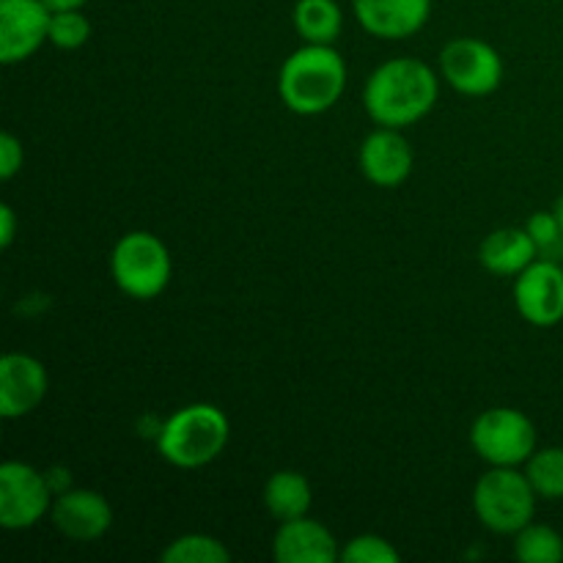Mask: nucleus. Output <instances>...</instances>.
I'll use <instances>...</instances> for the list:
<instances>
[{"instance_id":"nucleus-5","label":"nucleus","mask_w":563,"mask_h":563,"mask_svg":"<svg viewBox=\"0 0 563 563\" xmlns=\"http://www.w3.org/2000/svg\"><path fill=\"white\" fill-rule=\"evenodd\" d=\"M170 253L159 236L148 231L124 234L110 256V273L115 286L132 300H154L170 280Z\"/></svg>"},{"instance_id":"nucleus-24","label":"nucleus","mask_w":563,"mask_h":563,"mask_svg":"<svg viewBox=\"0 0 563 563\" xmlns=\"http://www.w3.org/2000/svg\"><path fill=\"white\" fill-rule=\"evenodd\" d=\"M528 234L537 242V251L542 258H555L563 251V229L555 212H537L528 218Z\"/></svg>"},{"instance_id":"nucleus-17","label":"nucleus","mask_w":563,"mask_h":563,"mask_svg":"<svg viewBox=\"0 0 563 563\" xmlns=\"http://www.w3.org/2000/svg\"><path fill=\"white\" fill-rule=\"evenodd\" d=\"M311 500V484L297 471H278L264 484V506L278 522L306 517Z\"/></svg>"},{"instance_id":"nucleus-28","label":"nucleus","mask_w":563,"mask_h":563,"mask_svg":"<svg viewBox=\"0 0 563 563\" xmlns=\"http://www.w3.org/2000/svg\"><path fill=\"white\" fill-rule=\"evenodd\" d=\"M553 212H555V218H559V223H561V229H563V196L559 198V201H555Z\"/></svg>"},{"instance_id":"nucleus-22","label":"nucleus","mask_w":563,"mask_h":563,"mask_svg":"<svg viewBox=\"0 0 563 563\" xmlns=\"http://www.w3.org/2000/svg\"><path fill=\"white\" fill-rule=\"evenodd\" d=\"M91 36V22L80 9L53 11L49 16V42L58 49H77Z\"/></svg>"},{"instance_id":"nucleus-7","label":"nucleus","mask_w":563,"mask_h":563,"mask_svg":"<svg viewBox=\"0 0 563 563\" xmlns=\"http://www.w3.org/2000/svg\"><path fill=\"white\" fill-rule=\"evenodd\" d=\"M53 489L47 476L25 462H3L0 465V526L5 531L33 528L53 509Z\"/></svg>"},{"instance_id":"nucleus-14","label":"nucleus","mask_w":563,"mask_h":563,"mask_svg":"<svg viewBox=\"0 0 563 563\" xmlns=\"http://www.w3.org/2000/svg\"><path fill=\"white\" fill-rule=\"evenodd\" d=\"M363 31L377 38H410L427 25L432 0H352Z\"/></svg>"},{"instance_id":"nucleus-23","label":"nucleus","mask_w":563,"mask_h":563,"mask_svg":"<svg viewBox=\"0 0 563 563\" xmlns=\"http://www.w3.org/2000/svg\"><path fill=\"white\" fill-rule=\"evenodd\" d=\"M401 555L396 553L394 544L383 537H374V533H361V537L350 539L341 550V559L344 563H399Z\"/></svg>"},{"instance_id":"nucleus-19","label":"nucleus","mask_w":563,"mask_h":563,"mask_svg":"<svg viewBox=\"0 0 563 563\" xmlns=\"http://www.w3.org/2000/svg\"><path fill=\"white\" fill-rule=\"evenodd\" d=\"M515 555L522 563H561L563 537L555 528L528 522L522 531L515 533Z\"/></svg>"},{"instance_id":"nucleus-13","label":"nucleus","mask_w":563,"mask_h":563,"mask_svg":"<svg viewBox=\"0 0 563 563\" xmlns=\"http://www.w3.org/2000/svg\"><path fill=\"white\" fill-rule=\"evenodd\" d=\"M412 163H416V154L407 137L390 126L374 130L361 146L363 176L377 187H399L412 174Z\"/></svg>"},{"instance_id":"nucleus-12","label":"nucleus","mask_w":563,"mask_h":563,"mask_svg":"<svg viewBox=\"0 0 563 563\" xmlns=\"http://www.w3.org/2000/svg\"><path fill=\"white\" fill-rule=\"evenodd\" d=\"M53 526L71 542H97L113 526V509L93 489H64L55 495Z\"/></svg>"},{"instance_id":"nucleus-3","label":"nucleus","mask_w":563,"mask_h":563,"mask_svg":"<svg viewBox=\"0 0 563 563\" xmlns=\"http://www.w3.org/2000/svg\"><path fill=\"white\" fill-rule=\"evenodd\" d=\"M229 418L220 407L198 401L176 410L168 421L163 423L157 438V449L165 462L181 471H196V467L209 465L223 454L229 443Z\"/></svg>"},{"instance_id":"nucleus-4","label":"nucleus","mask_w":563,"mask_h":563,"mask_svg":"<svg viewBox=\"0 0 563 563\" xmlns=\"http://www.w3.org/2000/svg\"><path fill=\"white\" fill-rule=\"evenodd\" d=\"M537 498L526 473L517 467H493L473 489V511L478 522L500 537H515L533 520Z\"/></svg>"},{"instance_id":"nucleus-27","label":"nucleus","mask_w":563,"mask_h":563,"mask_svg":"<svg viewBox=\"0 0 563 563\" xmlns=\"http://www.w3.org/2000/svg\"><path fill=\"white\" fill-rule=\"evenodd\" d=\"M53 11H69V9H82L88 0H44Z\"/></svg>"},{"instance_id":"nucleus-20","label":"nucleus","mask_w":563,"mask_h":563,"mask_svg":"<svg viewBox=\"0 0 563 563\" xmlns=\"http://www.w3.org/2000/svg\"><path fill=\"white\" fill-rule=\"evenodd\" d=\"M526 476L533 493L544 500H563V449L533 451L526 462Z\"/></svg>"},{"instance_id":"nucleus-11","label":"nucleus","mask_w":563,"mask_h":563,"mask_svg":"<svg viewBox=\"0 0 563 563\" xmlns=\"http://www.w3.org/2000/svg\"><path fill=\"white\" fill-rule=\"evenodd\" d=\"M47 396V372L42 361L25 352H9L0 361V416L16 421L36 410Z\"/></svg>"},{"instance_id":"nucleus-18","label":"nucleus","mask_w":563,"mask_h":563,"mask_svg":"<svg viewBox=\"0 0 563 563\" xmlns=\"http://www.w3.org/2000/svg\"><path fill=\"white\" fill-rule=\"evenodd\" d=\"M291 20L306 44H333L344 27V14L335 0H297Z\"/></svg>"},{"instance_id":"nucleus-9","label":"nucleus","mask_w":563,"mask_h":563,"mask_svg":"<svg viewBox=\"0 0 563 563\" xmlns=\"http://www.w3.org/2000/svg\"><path fill=\"white\" fill-rule=\"evenodd\" d=\"M515 306L533 328L563 322V267L555 258H537L517 275Z\"/></svg>"},{"instance_id":"nucleus-26","label":"nucleus","mask_w":563,"mask_h":563,"mask_svg":"<svg viewBox=\"0 0 563 563\" xmlns=\"http://www.w3.org/2000/svg\"><path fill=\"white\" fill-rule=\"evenodd\" d=\"M16 234V214L9 203L0 207V247H11Z\"/></svg>"},{"instance_id":"nucleus-8","label":"nucleus","mask_w":563,"mask_h":563,"mask_svg":"<svg viewBox=\"0 0 563 563\" xmlns=\"http://www.w3.org/2000/svg\"><path fill=\"white\" fill-rule=\"evenodd\" d=\"M445 82L465 97H487L504 80V60L498 49L482 38H454L440 53Z\"/></svg>"},{"instance_id":"nucleus-1","label":"nucleus","mask_w":563,"mask_h":563,"mask_svg":"<svg viewBox=\"0 0 563 563\" xmlns=\"http://www.w3.org/2000/svg\"><path fill=\"white\" fill-rule=\"evenodd\" d=\"M438 91L432 66L418 58H394L372 71L363 88V104L374 124L405 130L434 108Z\"/></svg>"},{"instance_id":"nucleus-25","label":"nucleus","mask_w":563,"mask_h":563,"mask_svg":"<svg viewBox=\"0 0 563 563\" xmlns=\"http://www.w3.org/2000/svg\"><path fill=\"white\" fill-rule=\"evenodd\" d=\"M22 159H25V154H22V143L16 141L11 132H3V135H0V179L3 181L14 179L16 170L22 168Z\"/></svg>"},{"instance_id":"nucleus-21","label":"nucleus","mask_w":563,"mask_h":563,"mask_svg":"<svg viewBox=\"0 0 563 563\" xmlns=\"http://www.w3.org/2000/svg\"><path fill=\"white\" fill-rule=\"evenodd\" d=\"M163 563H229L231 553L220 539L207 533H185L163 550Z\"/></svg>"},{"instance_id":"nucleus-2","label":"nucleus","mask_w":563,"mask_h":563,"mask_svg":"<svg viewBox=\"0 0 563 563\" xmlns=\"http://www.w3.org/2000/svg\"><path fill=\"white\" fill-rule=\"evenodd\" d=\"M346 88V64L333 44H306L284 60L278 75L280 102L297 115L333 108Z\"/></svg>"},{"instance_id":"nucleus-16","label":"nucleus","mask_w":563,"mask_h":563,"mask_svg":"<svg viewBox=\"0 0 563 563\" xmlns=\"http://www.w3.org/2000/svg\"><path fill=\"white\" fill-rule=\"evenodd\" d=\"M537 258V242L531 240L528 229H498L478 247V262L500 278H517Z\"/></svg>"},{"instance_id":"nucleus-6","label":"nucleus","mask_w":563,"mask_h":563,"mask_svg":"<svg viewBox=\"0 0 563 563\" xmlns=\"http://www.w3.org/2000/svg\"><path fill=\"white\" fill-rule=\"evenodd\" d=\"M471 445L487 465L517 467L537 451V429L526 412L493 407L473 421Z\"/></svg>"},{"instance_id":"nucleus-15","label":"nucleus","mask_w":563,"mask_h":563,"mask_svg":"<svg viewBox=\"0 0 563 563\" xmlns=\"http://www.w3.org/2000/svg\"><path fill=\"white\" fill-rule=\"evenodd\" d=\"M273 555L278 563H333L341 559V550L322 522L297 517L280 522L273 539Z\"/></svg>"},{"instance_id":"nucleus-10","label":"nucleus","mask_w":563,"mask_h":563,"mask_svg":"<svg viewBox=\"0 0 563 563\" xmlns=\"http://www.w3.org/2000/svg\"><path fill=\"white\" fill-rule=\"evenodd\" d=\"M49 16L44 0H0V60L22 64L49 42Z\"/></svg>"}]
</instances>
